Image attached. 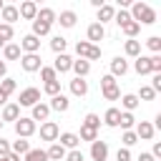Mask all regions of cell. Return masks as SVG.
<instances>
[{"label": "cell", "mask_w": 161, "mask_h": 161, "mask_svg": "<svg viewBox=\"0 0 161 161\" xmlns=\"http://www.w3.org/2000/svg\"><path fill=\"white\" fill-rule=\"evenodd\" d=\"M38 101H40V91L38 88H25V91H20L18 106H35Z\"/></svg>", "instance_id": "7"}, {"label": "cell", "mask_w": 161, "mask_h": 161, "mask_svg": "<svg viewBox=\"0 0 161 161\" xmlns=\"http://www.w3.org/2000/svg\"><path fill=\"white\" fill-rule=\"evenodd\" d=\"M25 161H48V153L43 148H30L25 153Z\"/></svg>", "instance_id": "30"}, {"label": "cell", "mask_w": 161, "mask_h": 161, "mask_svg": "<svg viewBox=\"0 0 161 161\" xmlns=\"http://www.w3.org/2000/svg\"><path fill=\"white\" fill-rule=\"evenodd\" d=\"M13 38V25H5V23H0V40L3 43H8Z\"/></svg>", "instance_id": "42"}, {"label": "cell", "mask_w": 161, "mask_h": 161, "mask_svg": "<svg viewBox=\"0 0 161 161\" xmlns=\"http://www.w3.org/2000/svg\"><path fill=\"white\" fill-rule=\"evenodd\" d=\"M126 55L138 58V55H141V43H138V40H126Z\"/></svg>", "instance_id": "33"}, {"label": "cell", "mask_w": 161, "mask_h": 161, "mask_svg": "<svg viewBox=\"0 0 161 161\" xmlns=\"http://www.w3.org/2000/svg\"><path fill=\"white\" fill-rule=\"evenodd\" d=\"M40 78H43L45 83H50V80H55V70H53V68H45V65H43V68H40Z\"/></svg>", "instance_id": "44"}, {"label": "cell", "mask_w": 161, "mask_h": 161, "mask_svg": "<svg viewBox=\"0 0 161 161\" xmlns=\"http://www.w3.org/2000/svg\"><path fill=\"white\" fill-rule=\"evenodd\" d=\"M91 158H93V161H106V158H108V143L96 138V141L91 143Z\"/></svg>", "instance_id": "6"}, {"label": "cell", "mask_w": 161, "mask_h": 161, "mask_svg": "<svg viewBox=\"0 0 161 161\" xmlns=\"http://www.w3.org/2000/svg\"><path fill=\"white\" fill-rule=\"evenodd\" d=\"M70 93H73V96H86V93H88V83H86L83 78H73V80H70Z\"/></svg>", "instance_id": "23"}, {"label": "cell", "mask_w": 161, "mask_h": 161, "mask_svg": "<svg viewBox=\"0 0 161 161\" xmlns=\"http://www.w3.org/2000/svg\"><path fill=\"white\" fill-rule=\"evenodd\" d=\"M138 161H156V158H153L151 153H141V156H138Z\"/></svg>", "instance_id": "54"}, {"label": "cell", "mask_w": 161, "mask_h": 161, "mask_svg": "<svg viewBox=\"0 0 161 161\" xmlns=\"http://www.w3.org/2000/svg\"><path fill=\"white\" fill-rule=\"evenodd\" d=\"M75 53H78L83 60H88V63L101 58V48L93 45V43H88V40H78V43H75Z\"/></svg>", "instance_id": "2"}, {"label": "cell", "mask_w": 161, "mask_h": 161, "mask_svg": "<svg viewBox=\"0 0 161 161\" xmlns=\"http://www.w3.org/2000/svg\"><path fill=\"white\" fill-rule=\"evenodd\" d=\"M118 118H121V111H118V108H108V111H106V116H103L106 126H111V128H116V126H118Z\"/></svg>", "instance_id": "27"}, {"label": "cell", "mask_w": 161, "mask_h": 161, "mask_svg": "<svg viewBox=\"0 0 161 161\" xmlns=\"http://www.w3.org/2000/svg\"><path fill=\"white\" fill-rule=\"evenodd\" d=\"M70 65H73V58H70V55H65V53H60V55H55L53 70H55V73H68V70H70Z\"/></svg>", "instance_id": "12"}, {"label": "cell", "mask_w": 161, "mask_h": 161, "mask_svg": "<svg viewBox=\"0 0 161 161\" xmlns=\"http://www.w3.org/2000/svg\"><path fill=\"white\" fill-rule=\"evenodd\" d=\"M106 38V28L101 25V23H91L88 25V43H98V40H103Z\"/></svg>", "instance_id": "10"}, {"label": "cell", "mask_w": 161, "mask_h": 161, "mask_svg": "<svg viewBox=\"0 0 161 161\" xmlns=\"http://www.w3.org/2000/svg\"><path fill=\"white\" fill-rule=\"evenodd\" d=\"M5 58H8V60H18V58H20V45L8 43V45H5Z\"/></svg>", "instance_id": "34"}, {"label": "cell", "mask_w": 161, "mask_h": 161, "mask_svg": "<svg viewBox=\"0 0 161 161\" xmlns=\"http://www.w3.org/2000/svg\"><path fill=\"white\" fill-rule=\"evenodd\" d=\"M136 98H143V101H153V98H156V93H153V88H151V86H143V88L138 91V96H136Z\"/></svg>", "instance_id": "40"}, {"label": "cell", "mask_w": 161, "mask_h": 161, "mask_svg": "<svg viewBox=\"0 0 161 161\" xmlns=\"http://www.w3.org/2000/svg\"><path fill=\"white\" fill-rule=\"evenodd\" d=\"M78 138H80V141H91V143H93V141L98 138V131H93V128H86V126H80V136H78Z\"/></svg>", "instance_id": "37"}, {"label": "cell", "mask_w": 161, "mask_h": 161, "mask_svg": "<svg viewBox=\"0 0 161 161\" xmlns=\"http://www.w3.org/2000/svg\"><path fill=\"white\" fill-rule=\"evenodd\" d=\"M13 91H15V80H13V78H3V80H0V93L10 96Z\"/></svg>", "instance_id": "39"}, {"label": "cell", "mask_w": 161, "mask_h": 161, "mask_svg": "<svg viewBox=\"0 0 161 161\" xmlns=\"http://www.w3.org/2000/svg\"><path fill=\"white\" fill-rule=\"evenodd\" d=\"M18 18H20V15H18V8H15V5H3V10H0V20H5V25H13Z\"/></svg>", "instance_id": "14"}, {"label": "cell", "mask_w": 161, "mask_h": 161, "mask_svg": "<svg viewBox=\"0 0 161 161\" xmlns=\"http://www.w3.org/2000/svg\"><path fill=\"white\" fill-rule=\"evenodd\" d=\"M153 131H156V128H153V123H148V121H141V123L136 126V131H133V133H136V138L151 141V138H153Z\"/></svg>", "instance_id": "13"}, {"label": "cell", "mask_w": 161, "mask_h": 161, "mask_svg": "<svg viewBox=\"0 0 161 161\" xmlns=\"http://www.w3.org/2000/svg\"><path fill=\"white\" fill-rule=\"evenodd\" d=\"M48 113H50V108H48L45 103H35V106H33V121H45Z\"/></svg>", "instance_id": "26"}, {"label": "cell", "mask_w": 161, "mask_h": 161, "mask_svg": "<svg viewBox=\"0 0 161 161\" xmlns=\"http://www.w3.org/2000/svg\"><path fill=\"white\" fill-rule=\"evenodd\" d=\"M28 151H30V143H28V141H25V138H18V141H15V143H13V153H18V156H20V153H23V156H25V153H28Z\"/></svg>", "instance_id": "35"}, {"label": "cell", "mask_w": 161, "mask_h": 161, "mask_svg": "<svg viewBox=\"0 0 161 161\" xmlns=\"http://www.w3.org/2000/svg\"><path fill=\"white\" fill-rule=\"evenodd\" d=\"M8 153H10V143L5 138H0V156H8Z\"/></svg>", "instance_id": "51"}, {"label": "cell", "mask_w": 161, "mask_h": 161, "mask_svg": "<svg viewBox=\"0 0 161 161\" xmlns=\"http://www.w3.org/2000/svg\"><path fill=\"white\" fill-rule=\"evenodd\" d=\"M65 161H86V156H83V151L73 148L70 153H65Z\"/></svg>", "instance_id": "47"}, {"label": "cell", "mask_w": 161, "mask_h": 161, "mask_svg": "<svg viewBox=\"0 0 161 161\" xmlns=\"http://www.w3.org/2000/svg\"><path fill=\"white\" fill-rule=\"evenodd\" d=\"M133 68H136L138 75H146V73H151V60H148L146 55H138L136 63H133Z\"/></svg>", "instance_id": "22"}, {"label": "cell", "mask_w": 161, "mask_h": 161, "mask_svg": "<svg viewBox=\"0 0 161 161\" xmlns=\"http://www.w3.org/2000/svg\"><path fill=\"white\" fill-rule=\"evenodd\" d=\"M0 128H3V121H0Z\"/></svg>", "instance_id": "59"}, {"label": "cell", "mask_w": 161, "mask_h": 161, "mask_svg": "<svg viewBox=\"0 0 161 161\" xmlns=\"http://www.w3.org/2000/svg\"><path fill=\"white\" fill-rule=\"evenodd\" d=\"M113 18H116V23H118V25H126V23L131 20V15H128V10H118V13L113 15Z\"/></svg>", "instance_id": "46"}, {"label": "cell", "mask_w": 161, "mask_h": 161, "mask_svg": "<svg viewBox=\"0 0 161 161\" xmlns=\"http://www.w3.org/2000/svg\"><path fill=\"white\" fill-rule=\"evenodd\" d=\"M121 103H123V108H126V111L131 113V111H133V108L138 106V98H136V93H126V96L121 98Z\"/></svg>", "instance_id": "32"}, {"label": "cell", "mask_w": 161, "mask_h": 161, "mask_svg": "<svg viewBox=\"0 0 161 161\" xmlns=\"http://www.w3.org/2000/svg\"><path fill=\"white\" fill-rule=\"evenodd\" d=\"M151 156H153V158H161V143H158V141L153 143V151H151Z\"/></svg>", "instance_id": "52"}, {"label": "cell", "mask_w": 161, "mask_h": 161, "mask_svg": "<svg viewBox=\"0 0 161 161\" xmlns=\"http://www.w3.org/2000/svg\"><path fill=\"white\" fill-rule=\"evenodd\" d=\"M20 50H25V53H38V50H40V38H35L33 33L25 35V38L20 40Z\"/></svg>", "instance_id": "11"}, {"label": "cell", "mask_w": 161, "mask_h": 161, "mask_svg": "<svg viewBox=\"0 0 161 161\" xmlns=\"http://www.w3.org/2000/svg\"><path fill=\"white\" fill-rule=\"evenodd\" d=\"M18 15L25 18V20H35V15H38V5H35L33 0H25V3L18 8Z\"/></svg>", "instance_id": "9"}, {"label": "cell", "mask_w": 161, "mask_h": 161, "mask_svg": "<svg viewBox=\"0 0 161 161\" xmlns=\"http://www.w3.org/2000/svg\"><path fill=\"white\" fill-rule=\"evenodd\" d=\"M0 161H20V156H18V153H13V151H10V153H8V156H0Z\"/></svg>", "instance_id": "53"}, {"label": "cell", "mask_w": 161, "mask_h": 161, "mask_svg": "<svg viewBox=\"0 0 161 161\" xmlns=\"http://www.w3.org/2000/svg\"><path fill=\"white\" fill-rule=\"evenodd\" d=\"M121 141H123V148H128V146H133V143H136L138 138H136V133H133V131H123Z\"/></svg>", "instance_id": "41"}, {"label": "cell", "mask_w": 161, "mask_h": 161, "mask_svg": "<svg viewBox=\"0 0 161 161\" xmlns=\"http://www.w3.org/2000/svg\"><path fill=\"white\" fill-rule=\"evenodd\" d=\"M65 45H68V40H65V38H60V35H55V38L50 40V48H53V53H55V55L65 53Z\"/></svg>", "instance_id": "28"}, {"label": "cell", "mask_w": 161, "mask_h": 161, "mask_svg": "<svg viewBox=\"0 0 161 161\" xmlns=\"http://www.w3.org/2000/svg\"><path fill=\"white\" fill-rule=\"evenodd\" d=\"M68 106H70V101H68L63 93H58V96H53V101H50V106H48V108H53V111L63 113V111H68Z\"/></svg>", "instance_id": "17"}, {"label": "cell", "mask_w": 161, "mask_h": 161, "mask_svg": "<svg viewBox=\"0 0 161 161\" xmlns=\"http://www.w3.org/2000/svg\"><path fill=\"white\" fill-rule=\"evenodd\" d=\"M20 65H23V70L35 73V70H40V68H43V60H40V55H38V53H25V55L20 58Z\"/></svg>", "instance_id": "5"}, {"label": "cell", "mask_w": 161, "mask_h": 161, "mask_svg": "<svg viewBox=\"0 0 161 161\" xmlns=\"http://www.w3.org/2000/svg\"><path fill=\"white\" fill-rule=\"evenodd\" d=\"M45 93H48V96H58V93H60V83H58V80L45 83Z\"/></svg>", "instance_id": "45"}, {"label": "cell", "mask_w": 161, "mask_h": 161, "mask_svg": "<svg viewBox=\"0 0 161 161\" xmlns=\"http://www.w3.org/2000/svg\"><path fill=\"white\" fill-rule=\"evenodd\" d=\"M126 73H128V63L123 58H113L111 60V75L116 78V75H126Z\"/></svg>", "instance_id": "16"}, {"label": "cell", "mask_w": 161, "mask_h": 161, "mask_svg": "<svg viewBox=\"0 0 161 161\" xmlns=\"http://www.w3.org/2000/svg\"><path fill=\"white\" fill-rule=\"evenodd\" d=\"M70 68L75 70V78H86V75L91 73V63H88V60H83V58H80V60H73V65H70Z\"/></svg>", "instance_id": "20"}, {"label": "cell", "mask_w": 161, "mask_h": 161, "mask_svg": "<svg viewBox=\"0 0 161 161\" xmlns=\"http://www.w3.org/2000/svg\"><path fill=\"white\" fill-rule=\"evenodd\" d=\"M50 33V25H45V23H40V20H33V35L35 38H43V35H48Z\"/></svg>", "instance_id": "31"}, {"label": "cell", "mask_w": 161, "mask_h": 161, "mask_svg": "<svg viewBox=\"0 0 161 161\" xmlns=\"http://www.w3.org/2000/svg\"><path fill=\"white\" fill-rule=\"evenodd\" d=\"M15 133H18V138H28V136H33V133H35V121L20 116V118L15 121Z\"/></svg>", "instance_id": "4"}, {"label": "cell", "mask_w": 161, "mask_h": 161, "mask_svg": "<svg viewBox=\"0 0 161 161\" xmlns=\"http://www.w3.org/2000/svg\"><path fill=\"white\" fill-rule=\"evenodd\" d=\"M121 30H123V33H126L128 38H133V35H136V33L141 30V25H138V23H133V20H128L126 25H121Z\"/></svg>", "instance_id": "38"}, {"label": "cell", "mask_w": 161, "mask_h": 161, "mask_svg": "<svg viewBox=\"0 0 161 161\" xmlns=\"http://www.w3.org/2000/svg\"><path fill=\"white\" fill-rule=\"evenodd\" d=\"M101 91H103V98H106V101H118V98H121V91H118L116 78H113L111 73L101 78Z\"/></svg>", "instance_id": "3"}, {"label": "cell", "mask_w": 161, "mask_h": 161, "mask_svg": "<svg viewBox=\"0 0 161 161\" xmlns=\"http://www.w3.org/2000/svg\"><path fill=\"white\" fill-rule=\"evenodd\" d=\"M58 136H60V131H58V123H53V121H45V123L40 126V138H43V141H58Z\"/></svg>", "instance_id": "8"}, {"label": "cell", "mask_w": 161, "mask_h": 161, "mask_svg": "<svg viewBox=\"0 0 161 161\" xmlns=\"http://www.w3.org/2000/svg\"><path fill=\"white\" fill-rule=\"evenodd\" d=\"M5 101H8V96H5V93H0V106H3Z\"/></svg>", "instance_id": "56"}, {"label": "cell", "mask_w": 161, "mask_h": 161, "mask_svg": "<svg viewBox=\"0 0 161 161\" xmlns=\"http://www.w3.org/2000/svg\"><path fill=\"white\" fill-rule=\"evenodd\" d=\"M5 73H8V65L0 60V78H5Z\"/></svg>", "instance_id": "55"}, {"label": "cell", "mask_w": 161, "mask_h": 161, "mask_svg": "<svg viewBox=\"0 0 161 161\" xmlns=\"http://www.w3.org/2000/svg\"><path fill=\"white\" fill-rule=\"evenodd\" d=\"M75 20H78V18H75V13H73V10H63V13H60V18H58V23H60L63 28H73V25H75Z\"/></svg>", "instance_id": "25"}, {"label": "cell", "mask_w": 161, "mask_h": 161, "mask_svg": "<svg viewBox=\"0 0 161 161\" xmlns=\"http://www.w3.org/2000/svg\"><path fill=\"white\" fill-rule=\"evenodd\" d=\"M128 15H131V20L138 23V25H153V23H156V10L148 8L146 3H133Z\"/></svg>", "instance_id": "1"}, {"label": "cell", "mask_w": 161, "mask_h": 161, "mask_svg": "<svg viewBox=\"0 0 161 161\" xmlns=\"http://www.w3.org/2000/svg\"><path fill=\"white\" fill-rule=\"evenodd\" d=\"M151 73H161V55H151Z\"/></svg>", "instance_id": "48"}, {"label": "cell", "mask_w": 161, "mask_h": 161, "mask_svg": "<svg viewBox=\"0 0 161 161\" xmlns=\"http://www.w3.org/2000/svg\"><path fill=\"white\" fill-rule=\"evenodd\" d=\"M78 141H80V138H78L75 133H60V136H58V143H60L63 148H70V151L78 148Z\"/></svg>", "instance_id": "18"}, {"label": "cell", "mask_w": 161, "mask_h": 161, "mask_svg": "<svg viewBox=\"0 0 161 161\" xmlns=\"http://www.w3.org/2000/svg\"><path fill=\"white\" fill-rule=\"evenodd\" d=\"M151 88H153V93L161 91V73H153V83H151Z\"/></svg>", "instance_id": "50"}, {"label": "cell", "mask_w": 161, "mask_h": 161, "mask_svg": "<svg viewBox=\"0 0 161 161\" xmlns=\"http://www.w3.org/2000/svg\"><path fill=\"white\" fill-rule=\"evenodd\" d=\"M35 20H40V23H45V25H53V20H58V15H55L53 8H43V10H38Z\"/></svg>", "instance_id": "19"}, {"label": "cell", "mask_w": 161, "mask_h": 161, "mask_svg": "<svg viewBox=\"0 0 161 161\" xmlns=\"http://www.w3.org/2000/svg\"><path fill=\"white\" fill-rule=\"evenodd\" d=\"M83 126H86V128H93V131H98V126H101V118H98L96 113H88V116L83 118Z\"/></svg>", "instance_id": "36"}, {"label": "cell", "mask_w": 161, "mask_h": 161, "mask_svg": "<svg viewBox=\"0 0 161 161\" xmlns=\"http://www.w3.org/2000/svg\"><path fill=\"white\" fill-rule=\"evenodd\" d=\"M116 158H118V161H131V151H128V148H118Z\"/></svg>", "instance_id": "49"}, {"label": "cell", "mask_w": 161, "mask_h": 161, "mask_svg": "<svg viewBox=\"0 0 161 161\" xmlns=\"http://www.w3.org/2000/svg\"><path fill=\"white\" fill-rule=\"evenodd\" d=\"M136 123V118H133V113H128V111H123L121 113V118H118V126L123 128V131H131V126Z\"/></svg>", "instance_id": "29"}, {"label": "cell", "mask_w": 161, "mask_h": 161, "mask_svg": "<svg viewBox=\"0 0 161 161\" xmlns=\"http://www.w3.org/2000/svg\"><path fill=\"white\" fill-rule=\"evenodd\" d=\"M18 118H20V106H18V103H8V106L3 108V118H0V121L5 123V121H18Z\"/></svg>", "instance_id": "15"}, {"label": "cell", "mask_w": 161, "mask_h": 161, "mask_svg": "<svg viewBox=\"0 0 161 161\" xmlns=\"http://www.w3.org/2000/svg\"><path fill=\"white\" fill-rule=\"evenodd\" d=\"M45 153H48V161H63V158H65V148H63L58 141H55Z\"/></svg>", "instance_id": "21"}, {"label": "cell", "mask_w": 161, "mask_h": 161, "mask_svg": "<svg viewBox=\"0 0 161 161\" xmlns=\"http://www.w3.org/2000/svg\"><path fill=\"white\" fill-rule=\"evenodd\" d=\"M0 10H3V3H0Z\"/></svg>", "instance_id": "57"}, {"label": "cell", "mask_w": 161, "mask_h": 161, "mask_svg": "<svg viewBox=\"0 0 161 161\" xmlns=\"http://www.w3.org/2000/svg\"><path fill=\"white\" fill-rule=\"evenodd\" d=\"M0 45H5V43H3V40H0Z\"/></svg>", "instance_id": "58"}, {"label": "cell", "mask_w": 161, "mask_h": 161, "mask_svg": "<svg viewBox=\"0 0 161 161\" xmlns=\"http://www.w3.org/2000/svg\"><path fill=\"white\" fill-rule=\"evenodd\" d=\"M113 15H116L113 5H101V8H98V23H101V25H103L106 20H113Z\"/></svg>", "instance_id": "24"}, {"label": "cell", "mask_w": 161, "mask_h": 161, "mask_svg": "<svg viewBox=\"0 0 161 161\" xmlns=\"http://www.w3.org/2000/svg\"><path fill=\"white\" fill-rule=\"evenodd\" d=\"M146 45H148V48H151V50L158 55V50H161V38H158V35H151V38L146 40Z\"/></svg>", "instance_id": "43"}]
</instances>
